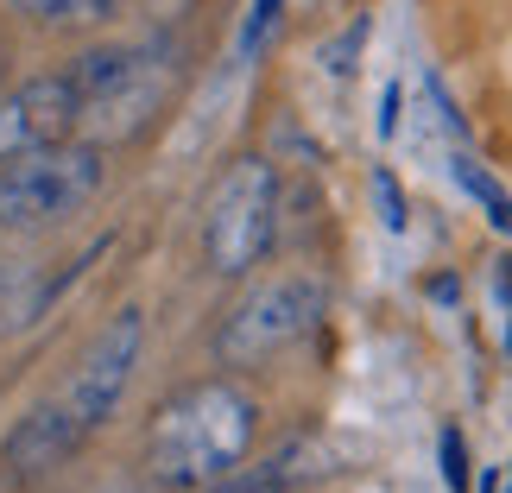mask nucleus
Listing matches in <instances>:
<instances>
[{
	"mask_svg": "<svg viewBox=\"0 0 512 493\" xmlns=\"http://www.w3.org/2000/svg\"><path fill=\"white\" fill-rule=\"evenodd\" d=\"M475 493H500V468H487V475H481V487Z\"/></svg>",
	"mask_w": 512,
	"mask_h": 493,
	"instance_id": "obj_17",
	"label": "nucleus"
},
{
	"mask_svg": "<svg viewBox=\"0 0 512 493\" xmlns=\"http://www.w3.org/2000/svg\"><path fill=\"white\" fill-rule=\"evenodd\" d=\"M272 234H279V171L266 159H234L209 190L203 209V260L215 279H241L266 260Z\"/></svg>",
	"mask_w": 512,
	"mask_h": 493,
	"instance_id": "obj_3",
	"label": "nucleus"
},
{
	"mask_svg": "<svg viewBox=\"0 0 512 493\" xmlns=\"http://www.w3.org/2000/svg\"><path fill=\"white\" fill-rule=\"evenodd\" d=\"M443 487H449V493H462V487H468V443H462V430H456V424L443 430Z\"/></svg>",
	"mask_w": 512,
	"mask_h": 493,
	"instance_id": "obj_14",
	"label": "nucleus"
},
{
	"mask_svg": "<svg viewBox=\"0 0 512 493\" xmlns=\"http://www.w3.org/2000/svg\"><path fill=\"white\" fill-rule=\"evenodd\" d=\"M140 342H146V310L140 304L114 310V323L83 348L76 373L64 380V392H57V405H64L70 418L89 430V437L114 418V411H121L127 380H133V367H140Z\"/></svg>",
	"mask_w": 512,
	"mask_h": 493,
	"instance_id": "obj_6",
	"label": "nucleus"
},
{
	"mask_svg": "<svg viewBox=\"0 0 512 493\" xmlns=\"http://www.w3.org/2000/svg\"><path fill=\"white\" fill-rule=\"evenodd\" d=\"M279 13H285V0H253V7H247V26H241V57L260 51V38L272 32V19H279Z\"/></svg>",
	"mask_w": 512,
	"mask_h": 493,
	"instance_id": "obj_13",
	"label": "nucleus"
},
{
	"mask_svg": "<svg viewBox=\"0 0 512 493\" xmlns=\"http://www.w3.org/2000/svg\"><path fill=\"white\" fill-rule=\"evenodd\" d=\"M399 108H405V89H399V83H386L380 114H373V133H380V140H392V133H399Z\"/></svg>",
	"mask_w": 512,
	"mask_h": 493,
	"instance_id": "obj_15",
	"label": "nucleus"
},
{
	"mask_svg": "<svg viewBox=\"0 0 512 493\" xmlns=\"http://www.w3.org/2000/svg\"><path fill=\"white\" fill-rule=\"evenodd\" d=\"M456 184H462L468 196H475V203L487 209V222H494V228L506 234V241H512V196L500 190V177H494V171H481L475 159H456Z\"/></svg>",
	"mask_w": 512,
	"mask_h": 493,
	"instance_id": "obj_10",
	"label": "nucleus"
},
{
	"mask_svg": "<svg viewBox=\"0 0 512 493\" xmlns=\"http://www.w3.org/2000/svg\"><path fill=\"white\" fill-rule=\"evenodd\" d=\"M494 285H500V298H506V354H512V260L494 266Z\"/></svg>",
	"mask_w": 512,
	"mask_h": 493,
	"instance_id": "obj_16",
	"label": "nucleus"
},
{
	"mask_svg": "<svg viewBox=\"0 0 512 493\" xmlns=\"http://www.w3.org/2000/svg\"><path fill=\"white\" fill-rule=\"evenodd\" d=\"M367 32H373V19H367V13H354V19H348V26H342L336 38H329V45H323V51H317V64H323L329 76H342V83H348V76H354V70H361V51H367Z\"/></svg>",
	"mask_w": 512,
	"mask_h": 493,
	"instance_id": "obj_11",
	"label": "nucleus"
},
{
	"mask_svg": "<svg viewBox=\"0 0 512 493\" xmlns=\"http://www.w3.org/2000/svg\"><path fill=\"white\" fill-rule=\"evenodd\" d=\"M76 127H83V95H76L70 70L26 76V83H13L0 95V165L70 140Z\"/></svg>",
	"mask_w": 512,
	"mask_h": 493,
	"instance_id": "obj_7",
	"label": "nucleus"
},
{
	"mask_svg": "<svg viewBox=\"0 0 512 493\" xmlns=\"http://www.w3.org/2000/svg\"><path fill=\"white\" fill-rule=\"evenodd\" d=\"M70 83L83 95V127H89L95 146L133 140L165 108V95L177 83V51L165 38H146V45H95L70 64Z\"/></svg>",
	"mask_w": 512,
	"mask_h": 493,
	"instance_id": "obj_2",
	"label": "nucleus"
},
{
	"mask_svg": "<svg viewBox=\"0 0 512 493\" xmlns=\"http://www.w3.org/2000/svg\"><path fill=\"white\" fill-rule=\"evenodd\" d=\"M323 310H329V285L317 272H285V279L247 291V298L228 310V323L215 329V361L222 367L272 361L279 348H291L298 335L317 329Z\"/></svg>",
	"mask_w": 512,
	"mask_h": 493,
	"instance_id": "obj_5",
	"label": "nucleus"
},
{
	"mask_svg": "<svg viewBox=\"0 0 512 493\" xmlns=\"http://www.w3.org/2000/svg\"><path fill=\"white\" fill-rule=\"evenodd\" d=\"M373 196H380V222H386V234H405V190H399V177L392 171H373Z\"/></svg>",
	"mask_w": 512,
	"mask_h": 493,
	"instance_id": "obj_12",
	"label": "nucleus"
},
{
	"mask_svg": "<svg viewBox=\"0 0 512 493\" xmlns=\"http://www.w3.org/2000/svg\"><path fill=\"white\" fill-rule=\"evenodd\" d=\"M260 437V405L234 380H196L171 392L146 430V475L171 493L222 487Z\"/></svg>",
	"mask_w": 512,
	"mask_h": 493,
	"instance_id": "obj_1",
	"label": "nucleus"
},
{
	"mask_svg": "<svg viewBox=\"0 0 512 493\" xmlns=\"http://www.w3.org/2000/svg\"><path fill=\"white\" fill-rule=\"evenodd\" d=\"M83 443H89V430L76 424L57 399H45V405H32L26 418L13 424V437H7L0 456H7V475L13 481H38V475H51V468H64Z\"/></svg>",
	"mask_w": 512,
	"mask_h": 493,
	"instance_id": "obj_8",
	"label": "nucleus"
},
{
	"mask_svg": "<svg viewBox=\"0 0 512 493\" xmlns=\"http://www.w3.org/2000/svg\"><path fill=\"white\" fill-rule=\"evenodd\" d=\"M108 177V152L95 140H57L45 152H26V159L0 165V228H51L76 215L102 190Z\"/></svg>",
	"mask_w": 512,
	"mask_h": 493,
	"instance_id": "obj_4",
	"label": "nucleus"
},
{
	"mask_svg": "<svg viewBox=\"0 0 512 493\" xmlns=\"http://www.w3.org/2000/svg\"><path fill=\"white\" fill-rule=\"evenodd\" d=\"M19 19H32V26H102V19L121 7V0H7Z\"/></svg>",
	"mask_w": 512,
	"mask_h": 493,
	"instance_id": "obj_9",
	"label": "nucleus"
}]
</instances>
